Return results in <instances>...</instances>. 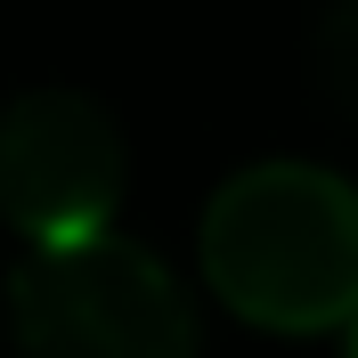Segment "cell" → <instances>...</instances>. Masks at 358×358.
I'll return each mask as SVG.
<instances>
[{"instance_id":"cell-1","label":"cell","mask_w":358,"mask_h":358,"mask_svg":"<svg viewBox=\"0 0 358 358\" xmlns=\"http://www.w3.org/2000/svg\"><path fill=\"white\" fill-rule=\"evenodd\" d=\"M203 277L268 334L350 326L358 310V187L317 163H252L203 212Z\"/></svg>"},{"instance_id":"cell-2","label":"cell","mask_w":358,"mask_h":358,"mask_svg":"<svg viewBox=\"0 0 358 358\" xmlns=\"http://www.w3.org/2000/svg\"><path fill=\"white\" fill-rule=\"evenodd\" d=\"M8 334L24 358H196V301L147 245L90 236L17 261Z\"/></svg>"},{"instance_id":"cell-3","label":"cell","mask_w":358,"mask_h":358,"mask_svg":"<svg viewBox=\"0 0 358 358\" xmlns=\"http://www.w3.org/2000/svg\"><path fill=\"white\" fill-rule=\"evenodd\" d=\"M122 203V131L82 90H24L0 114V212L33 252L114 236Z\"/></svg>"},{"instance_id":"cell-4","label":"cell","mask_w":358,"mask_h":358,"mask_svg":"<svg viewBox=\"0 0 358 358\" xmlns=\"http://www.w3.org/2000/svg\"><path fill=\"white\" fill-rule=\"evenodd\" d=\"M317 82H326L334 114L358 131V0H334L317 24Z\"/></svg>"},{"instance_id":"cell-5","label":"cell","mask_w":358,"mask_h":358,"mask_svg":"<svg viewBox=\"0 0 358 358\" xmlns=\"http://www.w3.org/2000/svg\"><path fill=\"white\" fill-rule=\"evenodd\" d=\"M350 358H358V310H350Z\"/></svg>"}]
</instances>
